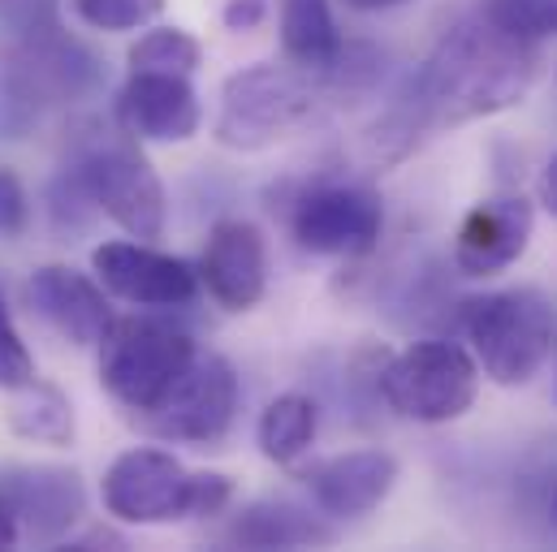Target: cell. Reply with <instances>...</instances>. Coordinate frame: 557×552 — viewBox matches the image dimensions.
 <instances>
[{"mask_svg": "<svg viewBox=\"0 0 557 552\" xmlns=\"http://www.w3.org/2000/svg\"><path fill=\"white\" fill-rule=\"evenodd\" d=\"M30 380H35V359H30L26 341H22V333H17L13 315H9V306L0 302V389H4V393H17V389L30 385Z\"/></svg>", "mask_w": 557, "mask_h": 552, "instance_id": "obj_24", "label": "cell"}, {"mask_svg": "<svg viewBox=\"0 0 557 552\" xmlns=\"http://www.w3.org/2000/svg\"><path fill=\"white\" fill-rule=\"evenodd\" d=\"M281 48L294 65L329 74L342 65V30L329 0H281Z\"/></svg>", "mask_w": 557, "mask_h": 552, "instance_id": "obj_18", "label": "cell"}, {"mask_svg": "<svg viewBox=\"0 0 557 552\" xmlns=\"http://www.w3.org/2000/svg\"><path fill=\"white\" fill-rule=\"evenodd\" d=\"M294 242L311 255L359 260L372 255L385 229L381 195L368 186H315L294 203Z\"/></svg>", "mask_w": 557, "mask_h": 552, "instance_id": "obj_9", "label": "cell"}, {"mask_svg": "<svg viewBox=\"0 0 557 552\" xmlns=\"http://www.w3.org/2000/svg\"><path fill=\"white\" fill-rule=\"evenodd\" d=\"M536 212L523 195H488L480 199L454 238V264L462 276H497L519 264L532 247Z\"/></svg>", "mask_w": 557, "mask_h": 552, "instance_id": "obj_11", "label": "cell"}, {"mask_svg": "<svg viewBox=\"0 0 557 552\" xmlns=\"http://www.w3.org/2000/svg\"><path fill=\"white\" fill-rule=\"evenodd\" d=\"M311 501L333 518H363L398 488V457L389 449H350L315 462L302 475Z\"/></svg>", "mask_w": 557, "mask_h": 552, "instance_id": "obj_15", "label": "cell"}, {"mask_svg": "<svg viewBox=\"0 0 557 552\" xmlns=\"http://www.w3.org/2000/svg\"><path fill=\"white\" fill-rule=\"evenodd\" d=\"M4 423H9V431L26 436V440H39V444H52V449L74 440V406H70V398L57 385H44L39 376L17 389L13 406L4 411Z\"/></svg>", "mask_w": 557, "mask_h": 552, "instance_id": "obj_20", "label": "cell"}, {"mask_svg": "<svg viewBox=\"0 0 557 552\" xmlns=\"http://www.w3.org/2000/svg\"><path fill=\"white\" fill-rule=\"evenodd\" d=\"M195 354V337L169 319H113L109 337L100 341V385L126 411L143 414L177 385Z\"/></svg>", "mask_w": 557, "mask_h": 552, "instance_id": "obj_5", "label": "cell"}, {"mask_svg": "<svg viewBox=\"0 0 557 552\" xmlns=\"http://www.w3.org/2000/svg\"><path fill=\"white\" fill-rule=\"evenodd\" d=\"M238 414V376L221 354H195L177 385L139 414L143 431L173 444H212Z\"/></svg>", "mask_w": 557, "mask_h": 552, "instance_id": "obj_8", "label": "cell"}, {"mask_svg": "<svg viewBox=\"0 0 557 552\" xmlns=\"http://www.w3.org/2000/svg\"><path fill=\"white\" fill-rule=\"evenodd\" d=\"M541 74V48L519 43L488 26L484 17H467L432 48L428 65L416 74L407 104L398 109L407 147L423 130L467 126L480 117H497L515 109Z\"/></svg>", "mask_w": 557, "mask_h": 552, "instance_id": "obj_1", "label": "cell"}, {"mask_svg": "<svg viewBox=\"0 0 557 552\" xmlns=\"http://www.w3.org/2000/svg\"><path fill=\"white\" fill-rule=\"evenodd\" d=\"M117 117L147 142H190L203 126L199 96L182 74H131L117 96Z\"/></svg>", "mask_w": 557, "mask_h": 552, "instance_id": "obj_16", "label": "cell"}, {"mask_svg": "<svg viewBox=\"0 0 557 552\" xmlns=\"http://www.w3.org/2000/svg\"><path fill=\"white\" fill-rule=\"evenodd\" d=\"M554 523H557V492H554Z\"/></svg>", "mask_w": 557, "mask_h": 552, "instance_id": "obj_30", "label": "cell"}, {"mask_svg": "<svg viewBox=\"0 0 557 552\" xmlns=\"http://www.w3.org/2000/svg\"><path fill=\"white\" fill-rule=\"evenodd\" d=\"M74 177L87 190L91 208L104 212L135 242H156L164 234V221H169L164 181L135 142H109L87 151L74 164Z\"/></svg>", "mask_w": 557, "mask_h": 552, "instance_id": "obj_7", "label": "cell"}, {"mask_svg": "<svg viewBox=\"0 0 557 552\" xmlns=\"http://www.w3.org/2000/svg\"><path fill=\"white\" fill-rule=\"evenodd\" d=\"M541 203H545L549 216H557V151L554 160L545 164V173H541Z\"/></svg>", "mask_w": 557, "mask_h": 552, "instance_id": "obj_27", "label": "cell"}, {"mask_svg": "<svg viewBox=\"0 0 557 552\" xmlns=\"http://www.w3.org/2000/svg\"><path fill=\"white\" fill-rule=\"evenodd\" d=\"M480 363L454 341H416L381 367L385 406L411 423H454L475 406Z\"/></svg>", "mask_w": 557, "mask_h": 552, "instance_id": "obj_6", "label": "cell"}, {"mask_svg": "<svg viewBox=\"0 0 557 552\" xmlns=\"http://www.w3.org/2000/svg\"><path fill=\"white\" fill-rule=\"evenodd\" d=\"M225 540L238 549H315L333 544V527L289 501H256L234 518Z\"/></svg>", "mask_w": 557, "mask_h": 552, "instance_id": "obj_17", "label": "cell"}, {"mask_svg": "<svg viewBox=\"0 0 557 552\" xmlns=\"http://www.w3.org/2000/svg\"><path fill=\"white\" fill-rule=\"evenodd\" d=\"M264 0H230L225 4V26L230 30H251V26H260L264 22Z\"/></svg>", "mask_w": 557, "mask_h": 552, "instance_id": "obj_26", "label": "cell"}, {"mask_svg": "<svg viewBox=\"0 0 557 552\" xmlns=\"http://www.w3.org/2000/svg\"><path fill=\"white\" fill-rule=\"evenodd\" d=\"M30 311L74 346H100L113 328L109 289L70 264H44L26 280Z\"/></svg>", "mask_w": 557, "mask_h": 552, "instance_id": "obj_14", "label": "cell"}, {"mask_svg": "<svg viewBox=\"0 0 557 552\" xmlns=\"http://www.w3.org/2000/svg\"><path fill=\"white\" fill-rule=\"evenodd\" d=\"M264 4H269V0H264Z\"/></svg>", "mask_w": 557, "mask_h": 552, "instance_id": "obj_31", "label": "cell"}, {"mask_svg": "<svg viewBox=\"0 0 557 552\" xmlns=\"http://www.w3.org/2000/svg\"><path fill=\"white\" fill-rule=\"evenodd\" d=\"M342 4L355 9V13H385V9H403L411 0H342Z\"/></svg>", "mask_w": 557, "mask_h": 552, "instance_id": "obj_29", "label": "cell"}, {"mask_svg": "<svg viewBox=\"0 0 557 552\" xmlns=\"http://www.w3.org/2000/svg\"><path fill=\"white\" fill-rule=\"evenodd\" d=\"M315 431H320V406L307 393H281V398H273L264 406V414H260V423H256L260 453L269 462H277V466L298 462L311 449Z\"/></svg>", "mask_w": 557, "mask_h": 552, "instance_id": "obj_19", "label": "cell"}, {"mask_svg": "<svg viewBox=\"0 0 557 552\" xmlns=\"http://www.w3.org/2000/svg\"><path fill=\"white\" fill-rule=\"evenodd\" d=\"M22 540V531H17V523H13V510L4 505V497H0V549H13Z\"/></svg>", "mask_w": 557, "mask_h": 552, "instance_id": "obj_28", "label": "cell"}, {"mask_svg": "<svg viewBox=\"0 0 557 552\" xmlns=\"http://www.w3.org/2000/svg\"><path fill=\"white\" fill-rule=\"evenodd\" d=\"M70 4L91 30H109V35L143 30L164 13V0H70Z\"/></svg>", "mask_w": 557, "mask_h": 552, "instance_id": "obj_23", "label": "cell"}, {"mask_svg": "<svg viewBox=\"0 0 557 552\" xmlns=\"http://www.w3.org/2000/svg\"><path fill=\"white\" fill-rule=\"evenodd\" d=\"M462 333L471 341L480 376H488L502 389H519L554 354V302L532 285L493 289L462 306Z\"/></svg>", "mask_w": 557, "mask_h": 552, "instance_id": "obj_3", "label": "cell"}, {"mask_svg": "<svg viewBox=\"0 0 557 552\" xmlns=\"http://www.w3.org/2000/svg\"><path fill=\"white\" fill-rule=\"evenodd\" d=\"M30 225V199L13 168L0 164V238H22Z\"/></svg>", "mask_w": 557, "mask_h": 552, "instance_id": "obj_25", "label": "cell"}, {"mask_svg": "<svg viewBox=\"0 0 557 552\" xmlns=\"http://www.w3.org/2000/svg\"><path fill=\"white\" fill-rule=\"evenodd\" d=\"M199 285L208 298L225 311H251L260 306L269 289V242L251 221H216L208 234V247L199 255Z\"/></svg>", "mask_w": 557, "mask_h": 552, "instance_id": "obj_12", "label": "cell"}, {"mask_svg": "<svg viewBox=\"0 0 557 552\" xmlns=\"http://www.w3.org/2000/svg\"><path fill=\"white\" fill-rule=\"evenodd\" d=\"M104 510L131 527H164L186 518H212L234 501V484L221 471H186L182 457L156 444H135L113 457L100 484Z\"/></svg>", "mask_w": 557, "mask_h": 552, "instance_id": "obj_2", "label": "cell"}, {"mask_svg": "<svg viewBox=\"0 0 557 552\" xmlns=\"http://www.w3.org/2000/svg\"><path fill=\"white\" fill-rule=\"evenodd\" d=\"M126 61H131V74H182V78H190L203 61V48L182 26H156L131 48Z\"/></svg>", "mask_w": 557, "mask_h": 552, "instance_id": "obj_21", "label": "cell"}, {"mask_svg": "<svg viewBox=\"0 0 557 552\" xmlns=\"http://www.w3.org/2000/svg\"><path fill=\"white\" fill-rule=\"evenodd\" d=\"M0 497L30 540H61L87 510V488L74 466H13L0 475Z\"/></svg>", "mask_w": 557, "mask_h": 552, "instance_id": "obj_13", "label": "cell"}, {"mask_svg": "<svg viewBox=\"0 0 557 552\" xmlns=\"http://www.w3.org/2000/svg\"><path fill=\"white\" fill-rule=\"evenodd\" d=\"M480 17L519 43L557 39V0H480Z\"/></svg>", "mask_w": 557, "mask_h": 552, "instance_id": "obj_22", "label": "cell"}, {"mask_svg": "<svg viewBox=\"0 0 557 552\" xmlns=\"http://www.w3.org/2000/svg\"><path fill=\"white\" fill-rule=\"evenodd\" d=\"M320 104H324V83L315 70H302L294 61L289 65L260 61L225 78L212 135L221 147L260 151L302 130L320 113Z\"/></svg>", "mask_w": 557, "mask_h": 552, "instance_id": "obj_4", "label": "cell"}, {"mask_svg": "<svg viewBox=\"0 0 557 552\" xmlns=\"http://www.w3.org/2000/svg\"><path fill=\"white\" fill-rule=\"evenodd\" d=\"M96 280L131 306H186L199 293V268L151 242H104L91 251Z\"/></svg>", "mask_w": 557, "mask_h": 552, "instance_id": "obj_10", "label": "cell"}]
</instances>
